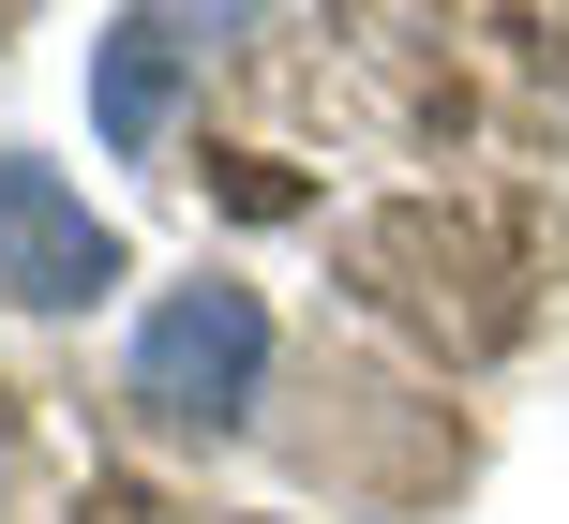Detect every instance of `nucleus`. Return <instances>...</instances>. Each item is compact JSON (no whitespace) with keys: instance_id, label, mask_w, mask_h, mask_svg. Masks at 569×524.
I'll list each match as a JSON object with an SVG mask.
<instances>
[{"instance_id":"f257e3e1","label":"nucleus","mask_w":569,"mask_h":524,"mask_svg":"<svg viewBox=\"0 0 569 524\" xmlns=\"http://www.w3.org/2000/svg\"><path fill=\"white\" fill-rule=\"evenodd\" d=\"M120 390H136L166 435H240L270 390V300L226 285V270H196V285H166L136 315V360H120Z\"/></svg>"},{"instance_id":"f03ea898","label":"nucleus","mask_w":569,"mask_h":524,"mask_svg":"<svg viewBox=\"0 0 569 524\" xmlns=\"http://www.w3.org/2000/svg\"><path fill=\"white\" fill-rule=\"evenodd\" d=\"M106 285H120V225L60 165L0 150V300H16V315H90Z\"/></svg>"},{"instance_id":"7ed1b4c3","label":"nucleus","mask_w":569,"mask_h":524,"mask_svg":"<svg viewBox=\"0 0 569 524\" xmlns=\"http://www.w3.org/2000/svg\"><path fill=\"white\" fill-rule=\"evenodd\" d=\"M196 60H210V16H106L90 30V135H106L120 165H150Z\"/></svg>"}]
</instances>
